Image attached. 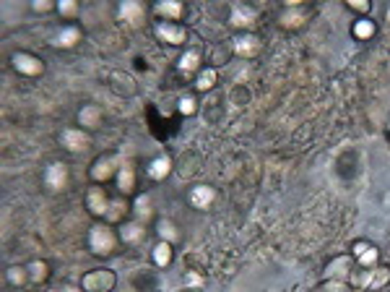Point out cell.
<instances>
[{"mask_svg": "<svg viewBox=\"0 0 390 292\" xmlns=\"http://www.w3.org/2000/svg\"><path fill=\"white\" fill-rule=\"evenodd\" d=\"M151 264H154V269H169L174 261V246H169V243H164V240H157L154 243V248H151Z\"/></svg>", "mask_w": 390, "mask_h": 292, "instance_id": "83f0119b", "label": "cell"}, {"mask_svg": "<svg viewBox=\"0 0 390 292\" xmlns=\"http://www.w3.org/2000/svg\"><path fill=\"white\" fill-rule=\"evenodd\" d=\"M31 285L29 266L26 264H11L6 269V287L8 290H26Z\"/></svg>", "mask_w": 390, "mask_h": 292, "instance_id": "4316f807", "label": "cell"}, {"mask_svg": "<svg viewBox=\"0 0 390 292\" xmlns=\"http://www.w3.org/2000/svg\"><path fill=\"white\" fill-rule=\"evenodd\" d=\"M354 269H357V261H354L352 254H338L333 256L328 264H325V279H338V282H349V277L354 274Z\"/></svg>", "mask_w": 390, "mask_h": 292, "instance_id": "4fadbf2b", "label": "cell"}, {"mask_svg": "<svg viewBox=\"0 0 390 292\" xmlns=\"http://www.w3.org/2000/svg\"><path fill=\"white\" fill-rule=\"evenodd\" d=\"M385 21H388V24H390V6H388V8H385Z\"/></svg>", "mask_w": 390, "mask_h": 292, "instance_id": "b9f144b4", "label": "cell"}, {"mask_svg": "<svg viewBox=\"0 0 390 292\" xmlns=\"http://www.w3.org/2000/svg\"><path fill=\"white\" fill-rule=\"evenodd\" d=\"M177 292H201L198 287H182V290H177Z\"/></svg>", "mask_w": 390, "mask_h": 292, "instance_id": "60d3db41", "label": "cell"}, {"mask_svg": "<svg viewBox=\"0 0 390 292\" xmlns=\"http://www.w3.org/2000/svg\"><path fill=\"white\" fill-rule=\"evenodd\" d=\"M75 125L89 133L99 131V128L105 125V110L99 108L97 102H86V105H81L78 113H75Z\"/></svg>", "mask_w": 390, "mask_h": 292, "instance_id": "7c38bea8", "label": "cell"}, {"mask_svg": "<svg viewBox=\"0 0 390 292\" xmlns=\"http://www.w3.org/2000/svg\"><path fill=\"white\" fill-rule=\"evenodd\" d=\"M29 8L34 11V14H39V16L58 14V0H34Z\"/></svg>", "mask_w": 390, "mask_h": 292, "instance_id": "f35d334b", "label": "cell"}, {"mask_svg": "<svg viewBox=\"0 0 390 292\" xmlns=\"http://www.w3.org/2000/svg\"><path fill=\"white\" fill-rule=\"evenodd\" d=\"M42 183H45V188L50 193H63L68 185H70V167H68L65 162H53V165H47Z\"/></svg>", "mask_w": 390, "mask_h": 292, "instance_id": "30bf717a", "label": "cell"}, {"mask_svg": "<svg viewBox=\"0 0 390 292\" xmlns=\"http://www.w3.org/2000/svg\"><path fill=\"white\" fill-rule=\"evenodd\" d=\"M8 292H26V290H8Z\"/></svg>", "mask_w": 390, "mask_h": 292, "instance_id": "7bdbcfd3", "label": "cell"}, {"mask_svg": "<svg viewBox=\"0 0 390 292\" xmlns=\"http://www.w3.org/2000/svg\"><path fill=\"white\" fill-rule=\"evenodd\" d=\"M117 21L120 24H128V26H141L146 21V8L143 3H135V0H125V3H117Z\"/></svg>", "mask_w": 390, "mask_h": 292, "instance_id": "7402d4cb", "label": "cell"}, {"mask_svg": "<svg viewBox=\"0 0 390 292\" xmlns=\"http://www.w3.org/2000/svg\"><path fill=\"white\" fill-rule=\"evenodd\" d=\"M133 219V201L128 196H120V193H115L112 201H110V209H107V214L102 222L112 224V227H120L122 222H128Z\"/></svg>", "mask_w": 390, "mask_h": 292, "instance_id": "8fae6325", "label": "cell"}, {"mask_svg": "<svg viewBox=\"0 0 390 292\" xmlns=\"http://www.w3.org/2000/svg\"><path fill=\"white\" fill-rule=\"evenodd\" d=\"M11 68H14L19 76L39 78L47 71V66L37 53H29V50H14V53H11Z\"/></svg>", "mask_w": 390, "mask_h": 292, "instance_id": "277c9868", "label": "cell"}, {"mask_svg": "<svg viewBox=\"0 0 390 292\" xmlns=\"http://www.w3.org/2000/svg\"><path fill=\"white\" fill-rule=\"evenodd\" d=\"M232 50L237 58H245V61H253L263 53V39L258 37L255 31H234L232 34Z\"/></svg>", "mask_w": 390, "mask_h": 292, "instance_id": "ba28073f", "label": "cell"}, {"mask_svg": "<svg viewBox=\"0 0 390 292\" xmlns=\"http://www.w3.org/2000/svg\"><path fill=\"white\" fill-rule=\"evenodd\" d=\"M346 6H349V11H354V14L359 16H369V11H372V3H369V0H349V3H346Z\"/></svg>", "mask_w": 390, "mask_h": 292, "instance_id": "ab89813d", "label": "cell"}, {"mask_svg": "<svg viewBox=\"0 0 390 292\" xmlns=\"http://www.w3.org/2000/svg\"><path fill=\"white\" fill-rule=\"evenodd\" d=\"M203 68H206V66H203V53L198 47L182 50V55L177 58V73H180L182 78H195Z\"/></svg>", "mask_w": 390, "mask_h": 292, "instance_id": "2e32d148", "label": "cell"}, {"mask_svg": "<svg viewBox=\"0 0 390 292\" xmlns=\"http://www.w3.org/2000/svg\"><path fill=\"white\" fill-rule=\"evenodd\" d=\"M174 170V162L169 154H157L154 160L146 165V175H149V180H154V183H162V180H167V177L172 175Z\"/></svg>", "mask_w": 390, "mask_h": 292, "instance_id": "d4e9b609", "label": "cell"}, {"mask_svg": "<svg viewBox=\"0 0 390 292\" xmlns=\"http://www.w3.org/2000/svg\"><path fill=\"white\" fill-rule=\"evenodd\" d=\"M154 232H157L159 240H164V243H169V246L182 243L180 224L174 222V219H169V217H157V219H154Z\"/></svg>", "mask_w": 390, "mask_h": 292, "instance_id": "cb8c5ba5", "label": "cell"}, {"mask_svg": "<svg viewBox=\"0 0 390 292\" xmlns=\"http://www.w3.org/2000/svg\"><path fill=\"white\" fill-rule=\"evenodd\" d=\"M201 113V100H198V94L195 92H185L177 97V115L182 118H193Z\"/></svg>", "mask_w": 390, "mask_h": 292, "instance_id": "d6a6232c", "label": "cell"}, {"mask_svg": "<svg viewBox=\"0 0 390 292\" xmlns=\"http://www.w3.org/2000/svg\"><path fill=\"white\" fill-rule=\"evenodd\" d=\"M349 254L354 256V261H357L359 269H375L380 264V248L375 243H369V240H354Z\"/></svg>", "mask_w": 390, "mask_h": 292, "instance_id": "5bb4252c", "label": "cell"}, {"mask_svg": "<svg viewBox=\"0 0 390 292\" xmlns=\"http://www.w3.org/2000/svg\"><path fill=\"white\" fill-rule=\"evenodd\" d=\"M117 235H120V243L122 246H138L146 240L149 230H146V224L138 222V219H128V222H122L117 227Z\"/></svg>", "mask_w": 390, "mask_h": 292, "instance_id": "484cf974", "label": "cell"}, {"mask_svg": "<svg viewBox=\"0 0 390 292\" xmlns=\"http://www.w3.org/2000/svg\"><path fill=\"white\" fill-rule=\"evenodd\" d=\"M218 84V71L216 68H211V66H206V68L198 73V76L193 78V92L195 94H211L214 89H216Z\"/></svg>", "mask_w": 390, "mask_h": 292, "instance_id": "f1b7e54d", "label": "cell"}, {"mask_svg": "<svg viewBox=\"0 0 390 292\" xmlns=\"http://www.w3.org/2000/svg\"><path fill=\"white\" fill-rule=\"evenodd\" d=\"M234 58V50H232V42L226 39V42H216V45L211 47L209 53V66L211 68H221V66H226V63Z\"/></svg>", "mask_w": 390, "mask_h": 292, "instance_id": "4dcf8cb0", "label": "cell"}, {"mask_svg": "<svg viewBox=\"0 0 390 292\" xmlns=\"http://www.w3.org/2000/svg\"><path fill=\"white\" fill-rule=\"evenodd\" d=\"M115 188H117V193L120 196H135V191H138V167H135V162H122L120 165V172H117V177H115Z\"/></svg>", "mask_w": 390, "mask_h": 292, "instance_id": "e0dca14e", "label": "cell"}, {"mask_svg": "<svg viewBox=\"0 0 390 292\" xmlns=\"http://www.w3.org/2000/svg\"><path fill=\"white\" fill-rule=\"evenodd\" d=\"M146 217H151V201L146 193H141V196L133 201V219L146 224Z\"/></svg>", "mask_w": 390, "mask_h": 292, "instance_id": "d590c367", "label": "cell"}, {"mask_svg": "<svg viewBox=\"0 0 390 292\" xmlns=\"http://www.w3.org/2000/svg\"><path fill=\"white\" fill-rule=\"evenodd\" d=\"M120 157L117 154H99L97 160L89 165V183L91 185H107L115 183V177L120 172Z\"/></svg>", "mask_w": 390, "mask_h": 292, "instance_id": "7a4b0ae2", "label": "cell"}, {"mask_svg": "<svg viewBox=\"0 0 390 292\" xmlns=\"http://www.w3.org/2000/svg\"><path fill=\"white\" fill-rule=\"evenodd\" d=\"M78 14H81V6L75 0H58V16L60 19L73 21V19H78Z\"/></svg>", "mask_w": 390, "mask_h": 292, "instance_id": "8d00e7d4", "label": "cell"}, {"mask_svg": "<svg viewBox=\"0 0 390 292\" xmlns=\"http://www.w3.org/2000/svg\"><path fill=\"white\" fill-rule=\"evenodd\" d=\"M226 24L234 31H253V26L258 24V11L253 6H248V3H232Z\"/></svg>", "mask_w": 390, "mask_h": 292, "instance_id": "9c48e42d", "label": "cell"}, {"mask_svg": "<svg viewBox=\"0 0 390 292\" xmlns=\"http://www.w3.org/2000/svg\"><path fill=\"white\" fill-rule=\"evenodd\" d=\"M117 287V274L107 266H97L89 269L81 277V290L83 292H112Z\"/></svg>", "mask_w": 390, "mask_h": 292, "instance_id": "5b68a950", "label": "cell"}, {"mask_svg": "<svg viewBox=\"0 0 390 292\" xmlns=\"http://www.w3.org/2000/svg\"><path fill=\"white\" fill-rule=\"evenodd\" d=\"M151 34L167 47H182L190 39V29L177 21H154L151 24Z\"/></svg>", "mask_w": 390, "mask_h": 292, "instance_id": "3957f363", "label": "cell"}, {"mask_svg": "<svg viewBox=\"0 0 390 292\" xmlns=\"http://www.w3.org/2000/svg\"><path fill=\"white\" fill-rule=\"evenodd\" d=\"M58 144L70 154H81L86 152V149H91L94 136H91L89 131L78 128V125H68V128H63V131L58 133Z\"/></svg>", "mask_w": 390, "mask_h": 292, "instance_id": "52a82bcc", "label": "cell"}, {"mask_svg": "<svg viewBox=\"0 0 390 292\" xmlns=\"http://www.w3.org/2000/svg\"><path fill=\"white\" fill-rule=\"evenodd\" d=\"M29 277H31V285H47L50 282V277H53V266H50V261L47 259H31L29 264Z\"/></svg>", "mask_w": 390, "mask_h": 292, "instance_id": "f546056e", "label": "cell"}, {"mask_svg": "<svg viewBox=\"0 0 390 292\" xmlns=\"http://www.w3.org/2000/svg\"><path fill=\"white\" fill-rule=\"evenodd\" d=\"M226 102H229V108H245L250 102V89L242 84L232 86V89L226 92Z\"/></svg>", "mask_w": 390, "mask_h": 292, "instance_id": "e575fe53", "label": "cell"}, {"mask_svg": "<svg viewBox=\"0 0 390 292\" xmlns=\"http://www.w3.org/2000/svg\"><path fill=\"white\" fill-rule=\"evenodd\" d=\"M120 235H117V227L107 222H94L86 232V251H89L94 259H112L120 251Z\"/></svg>", "mask_w": 390, "mask_h": 292, "instance_id": "6da1fadb", "label": "cell"}, {"mask_svg": "<svg viewBox=\"0 0 390 292\" xmlns=\"http://www.w3.org/2000/svg\"><path fill=\"white\" fill-rule=\"evenodd\" d=\"M81 39H83L81 26H75V24H63L60 29L53 34L50 45L58 47V50H73V47L81 45Z\"/></svg>", "mask_w": 390, "mask_h": 292, "instance_id": "ffe728a7", "label": "cell"}, {"mask_svg": "<svg viewBox=\"0 0 390 292\" xmlns=\"http://www.w3.org/2000/svg\"><path fill=\"white\" fill-rule=\"evenodd\" d=\"M354 292H369V290H354Z\"/></svg>", "mask_w": 390, "mask_h": 292, "instance_id": "ee69618b", "label": "cell"}, {"mask_svg": "<svg viewBox=\"0 0 390 292\" xmlns=\"http://www.w3.org/2000/svg\"><path fill=\"white\" fill-rule=\"evenodd\" d=\"M159 269H135L130 274V287L135 292H159L162 287V277L157 274Z\"/></svg>", "mask_w": 390, "mask_h": 292, "instance_id": "603a6c76", "label": "cell"}, {"mask_svg": "<svg viewBox=\"0 0 390 292\" xmlns=\"http://www.w3.org/2000/svg\"><path fill=\"white\" fill-rule=\"evenodd\" d=\"M390 285V264H377L372 269V282H369V292H380Z\"/></svg>", "mask_w": 390, "mask_h": 292, "instance_id": "836d02e7", "label": "cell"}, {"mask_svg": "<svg viewBox=\"0 0 390 292\" xmlns=\"http://www.w3.org/2000/svg\"><path fill=\"white\" fill-rule=\"evenodd\" d=\"M352 34L354 39H359V42H369V39L377 34V21L372 16H362L357 21L352 24Z\"/></svg>", "mask_w": 390, "mask_h": 292, "instance_id": "1f68e13d", "label": "cell"}, {"mask_svg": "<svg viewBox=\"0 0 390 292\" xmlns=\"http://www.w3.org/2000/svg\"><path fill=\"white\" fill-rule=\"evenodd\" d=\"M185 11H188V8H185V3H180V0H159V3L151 6V14H154L157 21H177V24H182Z\"/></svg>", "mask_w": 390, "mask_h": 292, "instance_id": "d6986e66", "label": "cell"}, {"mask_svg": "<svg viewBox=\"0 0 390 292\" xmlns=\"http://www.w3.org/2000/svg\"><path fill=\"white\" fill-rule=\"evenodd\" d=\"M310 19V8L307 6H284V11L278 14V26L286 31H297L302 29Z\"/></svg>", "mask_w": 390, "mask_h": 292, "instance_id": "ac0fdd59", "label": "cell"}, {"mask_svg": "<svg viewBox=\"0 0 390 292\" xmlns=\"http://www.w3.org/2000/svg\"><path fill=\"white\" fill-rule=\"evenodd\" d=\"M107 81H110V89H112L117 97H122V100H133L135 94H138V81L130 76L128 71H120V68L110 71Z\"/></svg>", "mask_w": 390, "mask_h": 292, "instance_id": "9a60e30c", "label": "cell"}, {"mask_svg": "<svg viewBox=\"0 0 390 292\" xmlns=\"http://www.w3.org/2000/svg\"><path fill=\"white\" fill-rule=\"evenodd\" d=\"M216 201V188L209 183H195L193 188L188 191V204L198 212H206V209L214 207Z\"/></svg>", "mask_w": 390, "mask_h": 292, "instance_id": "44dd1931", "label": "cell"}, {"mask_svg": "<svg viewBox=\"0 0 390 292\" xmlns=\"http://www.w3.org/2000/svg\"><path fill=\"white\" fill-rule=\"evenodd\" d=\"M110 201H112V193L107 191V185H89L86 193H83V207L97 222H102L110 209Z\"/></svg>", "mask_w": 390, "mask_h": 292, "instance_id": "8992f818", "label": "cell"}, {"mask_svg": "<svg viewBox=\"0 0 390 292\" xmlns=\"http://www.w3.org/2000/svg\"><path fill=\"white\" fill-rule=\"evenodd\" d=\"M315 292H354V287L349 282H338V279H325L323 285L317 287Z\"/></svg>", "mask_w": 390, "mask_h": 292, "instance_id": "74e56055", "label": "cell"}]
</instances>
